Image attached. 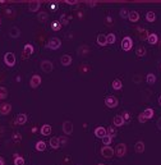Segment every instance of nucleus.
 Masks as SVG:
<instances>
[{"label": "nucleus", "mask_w": 161, "mask_h": 165, "mask_svg": "<svg viewBox=\"0 0 161 165\" xmlns=\"http://www.w3.org/2000/svg\"><path fill=\"white\" fill-rule=\"evenodd\" d=\"M60 46H62V41H60V38H58V37L50 38L49 44H46V47L47 49H51V50H58Z\"/></svg>", "instance_id": "1"}, {"label": "nucleus", "mask_w": 161, "mask_h": 165, "mask_svg": "<svg viewBox=\"0 0 161 165\" xmlns=\"http://www.w3.org/2000/svg\"><path fill=\"white\" fill-rule=\"evenodd\" d=\"M132 47H133V41H132V38L129 36H125L123 40H121V49L124 51H129V50H132Z\"/></svg>", "instance_id": "2"}, {"label": "nucleus", "mask_w": 161, "mask_h": 165, "mask_svg": "<svg viewBox=\"0 0 161 165\" xmlns=\"http://www.w3.org/2000/svg\"><path fill=\"white\" fill-rule=\"evenodd\" d=\"M4 63L8 67H14V64H15V55L13 53H6L4 55Z\"/></svg>", "instance_id": "3"}, {"label": "nucleus", "mask_w": 161, "mask_h": 165, "mask_svg": "<svg viewBox=\"0 0 161 165\" xmlns=\"http://www.w3.org/2000/svg\"><path fill=\"white\" fill-rule=\"evenodd\" d=\"M105 105L108 106V108H117L118 106V99L115 97V96H108V97L105 99Z\"/></svg>", "instance_id": "4"}, {"label": "nucleus", "mask_w": 161, "mask_h": 165, "mask_svg": "<svg viewBox=\"0 0 161 165\" xmlns=\"http://www.w3.org/2000/svg\"><path fill=\"white\" fill-rule=\"evenodd\" d=\"M101 155L105 157V159H110V157L114 156V150L110 146H104L101 148Z\"/></svg>", "instance_id": "5"}, {"label": "nucleus", "mask_w": 161, "mask_h": 165, "mask_svg": "<svg viewBox=\"0 0 161 165\" xmlns=\"http://www.w3.org/2000/svg\"><path fill=\"white\" fill-rule=\"evenodd\" d=\"M41 69H42L45 73H50L51 70L54 69V65L50 60H42L41 61Z\"/></svg>", "instance_id": "6"}, {"label": "nucleus", "mask_w": 161, "mask_h": 165, "mask_svg": "<svg viewBox=\"0 0 161 165\" xmlns=\"http://www.w3.org/2000/svg\"><path fill=\"white\" fill-rule=\"evenodd\" d=\"M63 132L65 133L67 136L72 134L73 133V123L69 122V120H65L63 123Z\"/></svg>", "instance_id": "7"}, {"label": "nucleus", "mask_w": 161, "mask_h": 165, "mask_svg": "<svg viewBox=\"0 0 161 165\" xmlns=\"http://www.w3.org/2000/svg\"><path fill=\"white\" fill-rule=\"evenodd\" d=\"M115 154H117V156L119 157H123L125 154H127V146H125L124 143H119L117 148H115Z\"/></svg>", "instance_id": "8"}, {"label": "nucleus", "mask_w": 161, "mask_h": 165, "mask_svg": "<svg viewBox=\"0 0 161 165\" xmlns=\"http://www.w3.org/2000/svg\"><path fill=\"white\" fill-rule=\"evenodd\" d=\"M40 85H41V77L38 76V74H33L30 81V86L32 88H36V87H38Z\"/></svg>", "instance_id": "9"}, {"label": "nucleus", "mask_w": 161, "mask_h": 165, "mask_svg": "<svg viewBox=\"0 0 161 165\" xmlns=\"http://www.w3.org/2000/svg\"><path fill=\"white\" fill-rule=\"evenodd\" d=\"M10 111H12V105L9 102H5V104L0 105V114L1 115H8Z\"/></svg>", "instance_id": "10"}, {"label": "nucleus", "mask_w": 161, "mask_h": 165, "mask_svg": "<svg viewBox=\"0 0 161 165\" xmlns=\"http://www.w3.org/2000/svg\"><path fill=\"white\" fill-rule=\"evenodd\" d=\"M60 63H62V65H64V67L70 65V64H72V56L68 54H64L62 56V59H60Z\"/></svg>", "instance_id": "11"}, {"label": "nucleus", "mask_w": 161, "mask_h": 165, "mask_svg": "<svg viewBox=\"0 0 161 165\" xmlns=\"http://www.w3.org/2000/svg\"><path fill=\"white\" fill-rule=\"evenodd\" d=\"M106 134H108V132H106V128H104V127H97L95 129V136H96V137L102 138Z\"/></svg>", "instance_id": "12"}, {"label": "nucleus", "mask_w": 161, "mask_h": 165, "mask_svg": "<svg viewBox=\"0 0 161 165\" xmlns=\"http://www.w3.org/2000/svg\"><path fill=\"white\" fill-rule=\"evenodd\" d=\"M125 124V120L121 115H115L114 116V125L115 127H121V125Z\"/></svg>", "instance_id": "13"}, {"label": "nucleus", "mask_w": 161, "mask_h": 165, "mask_svg": "<svg viewBox=\"0 0 161 165\" xmlns=\"http://www.w3.org/2000/svg\"><path fill=\"white\" fill-rule=\"evenodd\" d=\"M9 36L13 37V38H17L21 36V30H19L18 27H12L10 30H9Z\"/></svg>", "instance_id": "14"}, {"label": "nucleus", "mask_w": 161, "mask_h": 165, "mask_svg": "<svg viewBox=\"0 0 161 165\" xmlns=\"http://www.w3.org/2000/svg\"><path fill=\"white\" fill-rule=\"evenodd\" d=\"M26 122H27V115L26 114H18L17 118H15V124L22 125V124H24Z\"/></svg>", "instance_id": "15"}, {"label": "nucleus", "mask_w": 161, "mask_h": 165, "mask_svg": "<svg viewBox=\"0 0 161 165\" xmlns=\"http://www.w3.org/2000/svg\"><path fill=\"white\" fill-rule=\"evenodd\" d=\"M128 19H129L130 22H137L138 19H139V14H138V12L136 10H132L128 13Z\"/></svg>", "instance_id": "16"}, {"label": "nucleus", "mask_w": 161, "mask_h": 165, "mask_svg": "<svg viewBox=\"0 0 161 165\" xmlns=\"http://www.w3.org/2000/svg\"><path fill=\"white\" fill-rule=\"evenodd\" d=\"M40 6H41L40 1H31L30 5H28V9H30V12H37L40 9Z\"/></svg>", "instance_id": "17"}, {"label": "nucleus", "mask_w": 161, "mask_h": 165, "mask_svg": "<svg viewBox=\"0 0 161 165\" xmlns=\"http://www.w3.org/2000/svg\"><path fill=\"white\" fill-rule=\"evenodd\" d=\"M51 125L50 124H44L42 127H41V134L42 136H49V134H51Z\"/></svg>", "instance_id": "18"}, {"label": "nucleus", "mask_w": 161, "mask_h": 165, "mask_svg": "<svg viewBox=\"0 0 161 165\" xmlns=\"http://www.w3.org/2000/svg\"><path fill=\"white\" fill-rule=\"evenodd\" d=\"M134 150H136L137 154H142L144 151V143L142 141H138L136 142V145H134Z\"/></svg>", "instance_id": "19"}, {"label": "nucleus", "mask_w": 161, "mask_h": 165, "mask_svg": "<svg viewBox=\"0 0 161 165\" xmlns=\"http://www.w3.org/2000/svg\"><path fill=\"white\" fill-rule=\"evenodd\" d=\"M147 41H149V44H151V45H156L157 44V35L156 33H149Z\"/></svg>", "instance_id": "20"}, {"label": "nucleus", "mask_w": 161, "mask_h": 165, "mask_svg": "<svg viewBox=\"0 0 161 165\" xmlns=\"http://www.w3.org/2000/svg\"><path fill=\"white\" fill-rule=\"evenodd\" d=\"M97 44L100 45V46H106L108 45V42H106V36L102 33H100L97 36Z\"/></svg>", "instance_id": "21"}, {"label": "nucleus", "mask_w": 161, "mask_h": 165, "mask_svg": "<svg viewBox=\"0 0 161 165\" xmlns=\"http://www.w3.org/2000/svg\"><path fill=\"white\" fill-rule=\"evenodd\" d=\"M111 86H112V88L114 90H121L123 88V83H121L120 79H114L112 81V83H111Z\"/></svg>", "instance_id": "22"}, {"label": "nucleus", "mask_w": 161, "mask_h": 165, "mask_svg": "<svg viewBox=\"0 0 161 165\" xmlns=\"http://www.w3.org/2000/svg\"><path fill=\"white\" fill-rule=\"evenodd\" d=\"M23 51L26 55H32L33 54V46H32L31 44H26L24 47H23Z\"/></svg>", "instance_id": "23"}, {"label": "nucleus", "mask_w": 161, "mask_h": 165, "mask_svg": "<svg viewBox=\"0 0 161 165\" xmlns=\"http://www.w3.org/2000/svg\"><path fill=\"white\" fill-rule=\"evenodd\" d=\"M38 21L41 22V23H45V22L47 21V18H49V14H47L46 12H40V14H38Z\"/></svg>", "instance_id": "24"}, {"label": "nucleus", "mask_w": 161, "mask_h": 165, "mask_svg": "<svg viewBox=\"0 0 161 165\" xmlns=\"http://www.w3.org/2000/svg\"><path fill=\"white\" fill-rule=\"evenodd\" d=\"M14 165H24V159L18 154H14Z\"/></svg>", "instance_id": "25"}, {"label": "nucleus", "mask_w": 161, "mask_h": 165, "mask_svg": "<svg viewBox=\"0 0 161 165\" xmlns=\"http://www.w3.org/2000/svg\"><path fill=\"white\" fill-rule=\"evenodd\" d=\"M146 81H147L149 85H153V83L156 82V76L153 73H149L147 74V77H146Z\"/></svg>", "instance_id": "26"}, {"label": "nucleus", "mask_w": 161, "mask_h": 165, "mask_svg": "<svg viewBox=\"0 0 161 165\" xmlns=\"http://www.w3.org/2000/svg\"><path fill=\"white\" fill-rule=\"evenodd\" d=\"M146 19H147V22H155V19H156V14H155V12H147L146 13Z\"/></svg>", "instance_id": "27"}, {"label": "nucleus", "mask_w": 161, "mask_h": 165, "mask_svg": "<svg viewBox=\"0 0 161 165\" xmlns=\"http://www.w3.org/2000/svg\"><path fill=\"white\" fill-rule=\"evenodd\" d=\"M50 146L53 147V148H58L60 146V142H59V138L58 137H53L50 140Z\"/></svg>", "instance_id": "28"}, {"label": "nucleus", "mask_w": 161, "mask_h": 165, "mask_svg": "<svg viewBox=\"0 0 161 165\" xmlns=\"http://www.w3.org/2000/svg\"><path fill=\"white\" fill-rule=\"evenodd\" d=\"M143 115L146 116V119H152L153 115H155V114H153V109H150V108L146 109V110L143 111Z\"/></svg>", "instance_id": "29"}, {"label": "nucleus", "mask_w": 161, "mask_h": 165, "mask_svg": "<svg viewBox=\"0 0 161 165\" xmlns=\"http://www.w3.org/2000/svg\"><path fill=\"white\" fill-rule=\"evenodd\" d=\"M45 148H46V143H45L44 141L36 142V150L37 151H45Z\"/></svg>", "instance_id": "30"}, {"label": "nucleus", "mask_w": 161, "mask_h": 165, "mask_svg": "<svg viewBox=\"0 0 161 165\" xmlns=\"http://www.w3.org/2000/svg\"><path fill=\"white\" fill-rule=\"evenodd\" d=\"M115 40H117V37H115L114 33H111V32H110L109 35H106V42H108V44H114Z\"/></svg>", "instance_id": "31"}, {"label": "nucleus", "mask_w": 161, "mask_h": 165, "mask_svg": "<svg viewBox=\"0 0 161 165\" xmlns=\"http://www.w3.org/2000/svg\"><path fill=\"white\" fill-rule=\"evenodd\" d=\"M136 54H137V56H144L146 55V49L143 46H138L136 50Z\"/></svg>", "instance_id": "32"}, {"label": "nucleus", "mask_w": 161, "mask_h": 165, "mask_svg": "<svg viewBox=\"0 0 161 165\" xmlns=\"http://www.w3.org/2000/svg\"><path fill=\"white\" fill-rule=\"evenodd\" d=\"M102 140V142H104V145L105 146H109V145L111 143V140H112V137H110L109 134H106V136H104V137L101 138Z\"/></svg>", "instance_id": "33"}, {"label": "nucleus", "mask_w": 161, "mask_h": 165, "mask_svg": "<svg viewBox=\"0 0 161 165\" xmlns=\"http://www.w3.org/2000/svg\"><path fill=\"white\" fill-rule=\"evenodd\" d=\"M6 96H8V90L0 86V99H6Z\"/></svg>", "instance_id": "34"}, {"label": "nucleus", "mask_w": 161, "mask_h": 165, "mask_svg": "<svg viewBox=\"0 0 161 165\" xmlns=\"http://www.w3.org/2000/svg\"><path fill=\"white\" fill-rule=\"evenodd\" d=\"M87 53H90V49L87 46H80V47H78V54L80 55H86Z\"/></svg>", "instance_id": "35"}, {"label": "nucleus", "mask_w": 161, "mask_h": 165, "mask_svg": "<svg viewBox=\"0 0 161 165\" xmlns=\"http://www.w3.org/2000/svg\"><path fill=\"white\" fill-rule=\"evenodd\" d=\"M106 132H108L109 133V136H110V137H114L115 134H117V129H115V127H109L108 129H106Z\"/></svg>", "instance_id": "36"}, {"label": "nucleus", "mask_w": 161, "mask_h": 165, "mask_svg": "<svg viewBox=\"0 0 161 165\" xmlns=\"http://www.w3.org/2000/svg\"><path fill=\"white\" fill-rule=\"evenodd\" d=\"M12 140H13V142L18 143V142H21V141H22V136L19 134V133H14V134L12 136Z\"/></svg>", "instance_id": "37"}, {"label": "nucleus", "mask_w": 161, "mask_h": 165, "mask_svg": "<svg viewBox=\"0 0 161 165\" xmlns=\"http://www.w3.org/2000/svg\"><path fill=\"white\" fill-rule=\"evenodd\" d=\"M128 13H129V12H128L125 8H121L120 9V17L121 18H128Z\"/></svg>", "instance_id": "38"}, {"label": "nucleus", "mask_w": 161, "mask_h": 165, "mask_svg": "<svg viewBox=\"0 0 161 165\" xmlns=\"http://www.w3.org/2000/svg\"><path fill=\"white\" fill-rule=\"evenodd\" d=\"M138 120H139V123H142V124H144V123H146V116L143 115V113H141L139 115H138Z\"/></svg>", "instance_id": "39"}, {"label": "nucleus", "mask_w": 161, "mask_h": 165, "mask_svg": "<svg viewBox=\"0 0 161 165\" xmlns=\"http://www.w3.org/2000/svg\"><path fill=\"white\" fill-rule=\"evenodd\" d=\"M121 116L124 118V120H129V119H130V114H129L128 111H124V113H123V115H121Z\"/></svg>", "instance_id": "40"}, {"label": "nucleus", "mask_w": 161, "mask_h": 165, "mask_svg": "<svg viewBox=\"0 0 161 165\" xmlns=\"http://www.w3.org/2000/svg\"><path fill=\"white\" fill-rule=\"evenodd\" d=\"M53 28H54V30H60V28H62V24L54 23V24H53Z\"/></svg>", "instance_id": "41"}, {"label": "nucleus", "mask_w": 161, "mask_h": 165, "mask_svg": "<svg viewBox=\"0 0 161 165\" xmlns=\"http://www.w3.org/2000/svg\"><path fill=\"white\" fill-rule=\"evenodd\" d=\"M147 36H149V33H146V31H142V33H141V38H147Z\"/></svg>", "instance_id": "42"}, {"label": "nucleus", "mask_w": 161, "mask_h": 165, "mask_svg": "<svg viewBox=\"0 0 161 165\" xmlns=\"http://www.w3.org/2000/svg\"><path fill=\"white\" fill-rule=\"evenodd\" d=\"M67 21H68V18H67V15H63V17H62V22H63V24H67V23H68V22H67Z\"/></svg>", "instance_id": "43"}, {"label": "nucleus", "mask_w": 161, "mask_h": 165, "mask_svg": "<svg viewBox=\"0 0 161 165\" xmlns=\"http://www.w3.org/2000/svg\"><path fill=\"white\" fill-rule=\"evenodd\" d=\"M156 124H157V128H159L160 131H161V116H160L159 119H157V123H156Z\"/></svg>", "instance_id": "44"}, {"label": "nucleus", "mask_w": 161, "mask_h": 165, "mask_svg": "<svg viewBox=\"0 0 161 165\" xmlns=\"http://www.w3.org/2000/svg\"><path fill=\"white\" fill-rule=\"evenodd\" d=\"M59 142H60V145H64V143H67V138H59Z\"/></svg>", "instance_id": "45"}, {"label": "nucleus", "mask_w": 161, "mask_h": 165, "mask_svg": "<svg viewBox=\"0 0 161 165\" xmlns=\"http://www.w3.org/2000/svg\"><path fill=\"white\" fill-rule=\"evenodd\" d=\"M67 4H72V5H74V4H77V1H74V0H67Z\"/></svg>", "instance_id": "46"}, {"label": "nucleus", "mask_w": 161, "mask_h": 165, "mask_svg": "<svg viewBox=\"0 0 161 165\" xmlns=\"http://www.w3.org/2000/svg\"><path fill=\"white\" fill-rule=\"evenodd\" d=\"M0 165H5V161H4V159H3L1 156H0Z\"/></svg>", "instance_id": "47"}, {"label": "nucleus", "mask_w": 161, "mask_h": 165, "mask_svg": "<svg viewBox=\"0 0 161 165\" xmlns=\"http://www.w3.org/2000/svg\"><path fill=\"white\" fill-rule=\"evenodd\" d=\"M87 5H88V6H95L96 3H87Z\"/></svg>", "instance_id": "48"}, {"label": "nucleus", "mask_w": 161, "mask_h": 165, "mask_svg": "<svg viewBox=\"0 0 161 165\" xmlns=\"http://www.w3.org/2000/svg\"><path fill=\"white\" fill-rule=\"evenodd\" d=\"M159 105L161 106V96H160V97H159Z\"/></svg>", "instance_id": "49"}, {"label": "nucleus", "mask_w": 161, "mask_h": 165, "mask_svg": "<svg viewBox=\"0 0 161 165\" xmlns=\"http://www.w3.org/2000/svg\"><path fill=\"white\" fill-rule=\"evenodd\" d=\"M97 165H105V164H102V163H100V164H97Z\"/></svg>", "instance_id": "50"}, {"label": "nucleus", "mask_w": 161, "mask_h": 165, "mask_svg": "<svg viewBox=\"0 0 161 165\" xmlns=\"http://www.w3.org/2000/svg\"><path fill=\"white\" fill-rule=\"evenodd\" d=\"M0 24H1V19H0Z\"/></svg>", "instance_id": "51"}, {"label": "nucleus", "mask_w": 161, "mask_h": 165, "mask_svg": "<svg viewBox=\"0 0 161 165\" xmlns=\"http://www.w3.org/2000/svg\"><path fill=\"white\" fill-rule=\"evenodd\" d=\"M77 165H80V164H77Z\"/></svg>", "instance_id": "52"}, {"label": "nucleus", "mask_w": 161, "mask_h": 165, "mask_svg": "<svg viewBox=\"0 0 161 165\" xmlns=\"http://www.w3.org/2000/svg\"><path fill=\"white\" fill-rule=\"evenodd\" d=\"M0 100H1V99H0Z\"/></svg>", "instance_id": "53"}]
</instances>
